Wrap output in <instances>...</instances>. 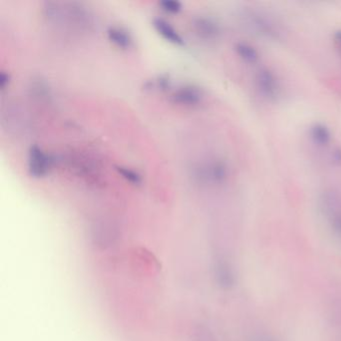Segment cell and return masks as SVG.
<instances>
[{"label":"cell","instance_id":"6da1fadb","mask_svg":"<svg viewBox=\"0 0 341 341\" xmlns=\"http://www.w3.org/2000/svg\"><path fill=\"white\" fill-rule=\"evenodd\" d=\"M255 83L257 90L264 98L271 100L277 97L280 89L279 81L276 75L267 68H262L257 72Z\"/></svg>","mask_w":341,"mask_h":341},{"label":"cell","instance_id":"7a4b0ae2","mask_svg":"<svg viewBox=\"0 0 341 341\" xmlns=\"http://www.w3.org/2000/svg\"><path fill=\"white\" fill-rule=\"evenodd\" d=\"M50 164L49 157L37 146H32L29 150L28 169L34 177H42L47 171Z\"/></svg>","mask_w":341,"mask_h":341},{"label":"cell","instance_id":"3957f363","mask_svg":"<svg viewBox=\"0 0 341 341\" xmlns=\"http://www.w3.org/2000/svg\"><path fill=\"white\" fill-rule=\"evenodd\" d=\"M202 92L199 88L191 85H186L175 90L171 99L174 103L185 106H194L199 104L202 100Z\"/></svg>","mask_w":341,"mask_h":341},{"label":"cell","instance_id":"277c9868","mask_svg":"<svg viewBox=\"0 0 341 341\" xmlns=\"http://www.w3.org/2000/svg\"><path fill=\"white\" fill-rule=\"evenodd\" d=\"M153 25H154V28L156 29V31L167 41L171 42L173 44H177V45H183L184 44V40L179 35L178 32L164 19H160V18L155 19L153 21Z\"/></svg>","mask_w":341,"mask_h":341},{"label":"cell","instance_id":"5b68a950","mask_svg":"<svg viewBox=\"0 0 341 341\" xmlns=\"http://www.w3.org/2000/svg\"><path fill=\"white\" fill-rule=\"evenodd\" d=\"M309 135L312 142L320 147L327 146L332 138L330 129L323 123H314L310 127Z\"/></svg>","mask_w":341,"mask_h":341},{"label":"cell","instance_id":"8992f818","mask_svg":"<svg viewBox=\"0 0 341 341\" xmlns=\"http://www.w3.org/2000/svg\"><path fill=\"white\" fill-rule=\"evenodd\" d=\"M250 23L256 31H258L261 34H264L265 36L271 37L277 35V29L274 23H272L268 18L260 14L251 15Z\"/></svg>","mask_w":341,"mask_h":341},{"label":"cell","instance_id":"52a82bcc","mask_svg":"<svg viewBox=\"0 0 341 341\" xmlns=\"http://www.w3.org/2000/svg\"><path fill=\"white\" fill-rule=\"evenodd\" d=\"M235 52L242 61L248 64H254L259 59V54L256 48L246 42H237L234 46Z\"/></svg>","mask_w":341,"mask_h":341},{"label":"cell","instance_id":"ba28073f","mask_svg":"<svg viewBox=\"0 0 341 341\" xmlns=\"http://www.w3.org/2000/svg\"><path fill=\"white\" fill-rule=\"evenodd\" d=\"M107 34L109 40L122 49H128L132 45V39L130 35L125 30L121 28H110L108 29Z\"/></svg>","mask_w":341,"mask_h":341},{"label":"cell","instance_id":"9c48e42d","mask_svg":"<svg viewBox=\"0 0 341 341\" xmlns=\"http://www.w3.org/2000/svg\"><path fill=\"white\" fill-rule=\"evenodd\" d=\"M196 25L199 33H201V35L206 38H213L219 32L218 26L209 19H199Z\"/></svg>","mask_w":341,"mask_h":341},{"label":"cell","instance_id":"30bf717a","mask_svg":"<svg viewBox=\"0 0 341 341\" xmlns=\"http://www.w3.org/2000/svg\"><path fill=\"white\" fill-rule=\"evenodd\" d=\"M116 169L119 172V174H121L129 182L134 184H139L141 182V176L137 172H135L134 170L126 168V167H122V166H119Z\"/></svg>","mask_w":341,"mask_h":341},{"label":"cell","instance_id":"8fae6325","mask_svg":"<svg viewBox=\"0 0 341 341\" xmlns=\"http://www.w3.org/2000/svg\"><path fill=\"white\" fill-rule=\"evenodd\" d=\"M160 5L165 11L169 13H178L182 8V5L179 1H172V0H164V1L160 2Z\"/></svg>","mask_w":341,"mask_h":341},{"label":"cell","instance_id":"7c38bea8","mask_svg":"<svg viewBox=\"0 0 341 341\" xmlns=\"http://www.w3.org/2000/svg\"><path fill=\"white\" fill-rule=\"evenodd\" d=\"M332 159L333 162L337 165H341V149L340 148H336L333 153H332Z\"/></svg>","mask_w":341,"mask_h":341},{"label":"cell","instance_id":"4fadbf2b","mask_svg":"<svg viewBox=\"0 0 341 341\" xmlns=\"http://www.w3.org/2000/svg\"><path fill=\"white\" fill-rule=\"evenodd\" d=\"M334 39H335L336 43L341 47V30H338V31L335 32Z\"/></svg>","mask_w":341,"mask_h":341}]
</instances>
